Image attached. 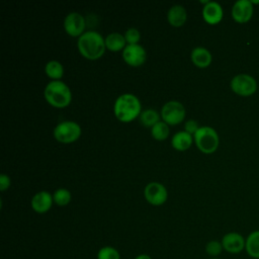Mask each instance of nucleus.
Segmentation results:
<instances>
[{"instance_id":"obj_1","label":"nucleus","mask_w":259,"mask_h":259,"mask_svg":"<svg viewBox=\"0 0 259 259\" xmlns=\"http://www.w3.org/2000/svg\"><path fill=\"white\" fill-rule=\"evenodd\" d=\"M77 49L82 57L90 61H95L100 59L105 53V39L99 32L88 30L78 37Z\"/></svg>"},{"instance_id":"obj_2","label":"nucleus","mask_w":259,"mask_h":259,"mask_svg":"<svg viewBox=\"0 0 259 259\" xmlns=\"http://www.w3.org/2000/svg\"><path fill=\"white\" fill-rule=\"evenodd\" d=\"M141 112V101L132 93L121 94L114 101L113 113L121 122H131L135 120L138 116H140Z\"/></svg>"},{"instance_id":"obj_3","label":"nucleus","mask_w":259,"mask_h":259,"mask_svg":"<svg viewBox=\"0 0 259 259\" xmlns=\"http://www.w3.org/2000/svg\"><path fill=\"white\" fill-rule=\"evenodd\" d=\"M44 96L46 101L56 108H65L72 101L71 89L61 80L49 82L45 87Z\"/></svg>"},{"instance_id":"obj_4","label":"nucleus","mask_w":259,"mask_h":259,"mask_svg":"<svg viewBox=\"0 0 259 259\" xmlns=\"http://www.w3.org/2000/svg\"><path fill=\"white\" fill-rule=\"evenodd\" d=\"M193 139L197 149L203 154H212L219 148V135L211 126H200L194 134Z\"/></svg>"},{"instance_id":"obj_5","label":"nucleus","mask_w":259,"mask_h":259,"mask_svg":"<svg viewBox=\"0 0 259 259\" xmlns=\"http://www.w3.org/2000/svg\"><path fill=\"white\" fill-rule=\"evenodd\" d=\"M82 134V130L79 123L72 120H65L58 123L54 131V138L63 144H70L76 142Z\"/></svg>"},{"instance_id":"obj_6","label":"nucleus","mask_w":259,"mask_h":259,"mask_svg":"<svg viewBox=\"0 0 259 259\" xmlns=\"http://www.w3.org/2000/svg\"><path fill=\"white\" fill-rule=\"evenodd\" d=\"M160 113L164 122L168 125H176L184 120L186 110L181 102L170 100L162 106Z\"/></svg>"},{"instance_id":"obj_7","label":"nucleus","mask_w":259,"mask_h":259,"mask_svg":"<svg viewBox=\"0 0 259 259\" xmlns=\"http://www.w3.org/2000/svg\"><path fill=\"white\" fill-rule=\"evenodd\" d=\"M230 87L234 93L242 97L253 95L257 90V82L254 77L248 74H238L232 78Z\"/></svg>"},{"instance_id":"obj_8","label":"nucleus","mask_w":259,"mask_h":259,"mask_svg":"<svg viewBox=\"0 0 259 259\" xmlns=\"http://www.w3.org/2000/svg\"><path fill=\"white\" fill-rule=\"evenodd\" d=\"M144 196L150 204L159 206L166 202L168 192L163 184L159 182H150L144 189Z\"/></svg>"},{"instance_id":"obj_9","label":"nucleus","mask_w":259,"mask_h":259,"mask_svg":"<svg viewBox=\"0 0 259 259\" xmlns=\"http://www.w3.org/2000/svg\"><path fill=\"white\" fill-rule=\"evenodd\" d=\"M122 59L131 67H140L146 62L147 53L144 47L139 44L126 45L122 51Z\"/></svg>"},{"instance_id":"obj_10","label":"nucleus","mask_w":259,"mask_h":259,"mask_svg":"<svg viewBox=\"0 0 259 259\" xmlns=\"http://www.w3.org/2000/svg\"><path fill=\"white\" fill-rule=\"evenodd\" d=\"M85 18L78 12H70L64 19L65 31L73 37H80L85 31Z\"/></svg>"},{"instance_id":"obj_11","label":"nucleus","mask_w":259,"mask_h":259,"mask_svg":"<svg viewBox=\"0 0 259 259\" xmlns=\"http://www.w3.org/2000/svg\"><path fill=\"white\" fill-rule=\"evenodd\" d=\"M224 251L230 254H239L245 251L246 238L238 232H229L225 234L221 240Z\"/></svg>"},{"instance_id":"obj_12","label":"nucleus","mask_w":259,"mask_h":259,"mask_svg":"<svg viewBox=\"0 0 259 259\" xmlns=\"http://www.w3.org/2000/svg\"><path fill=\"white\" fill-rule=\"evenodd\" d=\"M254 7L250 0H238L232 7V17L240 24L248 22L253 15Z\"/></svg>"},{"instance_id":"obj_13","label":"nucleus","mask_w":259,"mask_h":259,"mask_svg":"<svg viewBox=\"0 0 259 259\" xmlns=\"http://www.w3.org/2000/svg\"><path fill=\"white\" fill-rule=\"evenodd\" d=\"M54 203V198L53 195L46 191V190H41L36 192L30 201V205L31 208L36 212V213H46L48 212L52 205Z\"/></svg>"},{"instance_id":"obj_14","label":"nucleus","mask_w":259,"mask_h":259,"mask_svg":"<svg viewBox=\"0 0 259 259\" xmlns=\"http://www.w3.org/2000/svg\"><path fill=\"white\" fill-rule=\"evenodd\" d=\"M224 11L222 6L214 1H209L202 8V17L204 21L210 25L218 24L223 19Z\"/></svg>"},{"instance_id":"obj_15","label":"nucleus","mask_w":259,"mask_h":259,"mask_svg":"<svg viewBox=\"0 0 259 259\" xmlns=\"http://www.w3.org/2000/svg\"><path fill=\"white\" fill-rule=\"evenodd\" d=\"M190 59H191V62L193 63V65L200 69L207 68L211 64V61H212L210 52L203 47L194 48L191 51Z\"/></svg>"},{"instance_id":"obj_16","label":"nucleus","mask_w":259,"mask_h":259,"mask_svg":"<svg viewBox=\"0 0 259 259\" xmlns=\"http://www.w3.org/2000/svg\"><path fill=\"white\" fill-rule=\"evenodd\" d=\"M187 19V12L181 5H173L167 12V20L174 27L182 26Z\"/></svg>"},{"instance_id":"obj_17","label":"nucleus","mask_w":259,"mask_h":259,"mask_svg":"<svg viewBox=\"0 0 259 259\" xmlns=\"http://www.w3.org/2000/svg\"><path fill=\"white\" fill-rule=\"evenodd\" d=\"M192 135L186 133L185 131H181L176 133L171 139L172 147L177 151H186L188 150L193 143Z\"/></svg>"},{"instance_id":"obj_18","label":"nucleus","mask_w":259,"mask_h":259,"mask_svg":"<svg viewBox=\"0 0 259 259\" xmlns=\"http://www.w3.org/2000/svg\"><path fill=\"white\" fill-rule=\"evenodd\" d=\"M105 47L106 50L110 52H119L123 51L126 47V41L124 35L119 32H111L105 37Z\"/></svg>"},{"instance_id":"obj_19","label":"nucleus","mask_w":259,"mask_h":259,"mask_svg":"<svg viewBox=\"0 0 259 259\" xmlns=\"http://www.w3.org/2000/svg\"><path fill=\"white\" fill-rule=\"evenodd\" d=\"M245 252L249 257L259 259V230H255L247 236Z\"/></svg>"},{"instance_id":"obj_20","label":"nucleus","mask_w":259,"mask_h":259,"mask_svg":"<svg viewBox=\"0 0 259 259\" xmlns=\"http://www.w3.org/2000/svg\"><path fill=\"white\" fill-rule=\"evenodd\" d=\"M45 73L53 81L60 80L64 75V67L59 61L52 60L46 64Z\"/></svg>"},{"instance_id":"obj_21","label":"nucleus","mask_w":259,"mask_h":259,"mask_svg":"<svg viewBox=\"0 0 259 259\" xmlns=\"http://www.w3.org/2000/svg\"><path fill=\"white\" fill-rule=\"evenodd\" d=\"M139 118L144 126L152 127L160 121V114L155 109H146L141 112Z\"/></svg>"},{"instance_id":"obj_22","label":"nucleus","mask_w":259,"mask_h":259,"mask_svg":"<svg viewBox=\"0 0 259 259\" xmlns=\"http://www.w3.org/2000/svg\"><path fill=\"white\" fill-rule=\"evenodd\" d=\"M169 125L164 121L160 120L151 127V136L157 141H165L169 137Z\"/></svg>"},{"instance_id":"obj_23","label":"nucleus","mask_w":259,"mask_h":259,"mask_svg":"<svg viewBox=\"0 0 259 259\" xmlns=\"http://www.w3.org/2000/svg\"><path fill=\"white\" fill-rule=\"evenodd\" d=\"M54 202L59 206H66L72 199L71 192L66 188H59L53 194Z\"/></svg>"},{"instance_id":"obj_24","label":"nucleus","mask_w":259,"mask_h":259,"mask_svg":"<svg viewBox=\"0 0 259 259\" xmlns=\"http://www.w3.org/2000/svg\"><path fill=\"white\" fill-rule=\"evenodd\" d=\"M204 250H205V253L209 256V258H217V257H220V255L224 251V248L221 241L210 240L206 243Z\"/></svg>"},{"instance_id":"obj_25","label":"nucleus","mask_w":259,"mask_h":259,"mask_svg":"<svg viewBox=\"0 0 259 259\" xmlns=\"http://www.w3.org/2000/svg\"><path fill=\"white\" fill-rule=\"evenodd\" d=\"M97 259H121L118 250L112 246L101 247L96 255Z\"/></svg>"},{"instance_id":"obj_26","label":"nucleus","mask_w":259,"mask_h":259,"mask_svg":"<svg viewBox=\"0 0 259 259\" xmlns=\"http://www.w3.org/2000/svg\"><path fill=\"white\" fill-rule=\"evenodd\" d=\"M123 35H124L126 45H137V44H139V41L141 39L140 31L134 27L126 29Z\"/></svg>"},{"instance_id":"obj_27","label":"nucleus","mask_w":259,"mask_h":259,"mask_svg":"<svg viewBox=\"0 0 259 259\" xmlns=\"http://www.w3.org/2000/svg\"><path fill=\"white\" fill-rule=\"evenodd\" d=\"M199 127H200V126L198 125L197 121L194 120V119H188V120L185 121V123H184V130H185V132L188 133V134H190V135H193V136H194V134L198 131Z\"/></svg>"},{"instance_id":"obj_28","label":"nucleus","mask_w":259,"mask_h":259,"mask_svg":"<svg viewBox=\"0 0 259 259\" xmlns=\"http://www.w3.org/2000/svg\"><path fill=\"white\" fill-rule=\"evenodd\" d=\"M10 184H11L10 177L6 174H1L0 175V190L5 191L6 189H8L10 187Z\"/></svg>"},{"instance_id":"obj_29","label":"nucleus","mask_w":259,"mask_h":259,"mask_svg":"<svg viewBox=\"0 0 259 259\" xmlns=\"http://www.w3.org/2000/svg\"><path fill=\"white\" fill-rule=\"evenodd\" d=\"M135 259H152V257L148 254H140Z\"/></svg>"},{"instance_id":"obj_30","label":"nucleus","mask_w":259,"mask_h":259,"mask_svg":"<svg viewBox=\"0 0 259 259\" xmlns=\"http://www.w3.org/2000/svg\"><path fill=\"white\" fill-rule=\"evenodd\" d=\"M209 259H222V258H220V257H217V258H209Z\"/></svg>"}]
</instances>
